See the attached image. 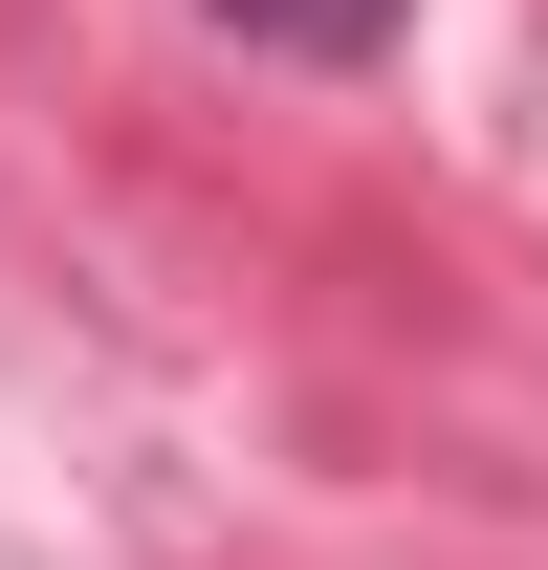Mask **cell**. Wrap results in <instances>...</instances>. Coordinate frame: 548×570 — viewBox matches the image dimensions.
I'll use <instances>...</instances> for the list:
<instances>
[{
    "label": "cell",
    "mask_w": 548,
    "mask_h": 570,
    "mask_svg": "<svg viewBox=\"0 0 548 570\" xmlns=\"http://www.w3.org/2000/svg\"><path fill=\"white\" fill-rule=\"evenodd\" d=\"M219 22H242V45H285V67H373L417 0H219Z\"/></svg>",
    "instance_id": "1"
}]
</instances>
